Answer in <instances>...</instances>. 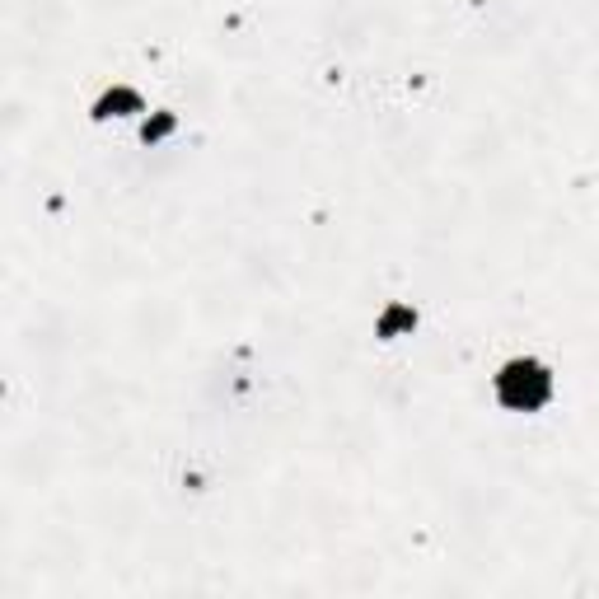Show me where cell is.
<instances>
[{
  "instance_id": "cell-1",
  "label": "cell",
  "mask_w": 599,
  "mask_h": 599,
  "mask_svg": "<svg viewBox=\"0 0 599 599\" xmlns=\"http://www.w3.org/2000/svg\"><path fill=\"white\" fill-rule=\"evenodd\" d=\"M553 398V375L534 356H515L497 370V403L511 412H539Z\"/></svg>"
},
{
  "instance_id": "cell-2",
  "label": "cell",
  "mask_w": 599,
  "mask_h": 599,
  "mask_svg": "<svg viewBox=\"0 0 599 599\" xmlns=\"http://www.w3.org/2000/svg\"><path fill=\"white\" fill-rule=\"evenodd\" d=\"M127 113H141V94L127 85L108 89L99 103H94V117H127Z\"/></svg>"
},
{
  "instance_id": "cell-3",
  "label": "cell",
  "mask_w": 599,
  "mask_h": 599,
  "mask_svg": "<svg viewBox=\"0 0 599 599\" xmlns=\"http://www.w3.org/2000/svg\"><path fill=\"white\" fill-rule=\"evenodd\" d=\"M412 323H417V314H412L408 305H394V309H389V314L380 319V337H398L403 328H412Z\"/></svg>"
},
{
  "instance_id": "cell-4",
  "label": "cell",
  "mask_w": 599,
  "mask_h": 599,
  "mask_svg": "<svg viewBox=\"0 0 599 599\" xmlns=\"http://www.w3.org/2000/svg\"><path fill=\"white\" fill-rule=\"evenodd\" d=\"M169 132H174V113H160L155 122H146V132H141V136L155 146V141H160V136H169Z\"/></svg>"
}]
</instances>
